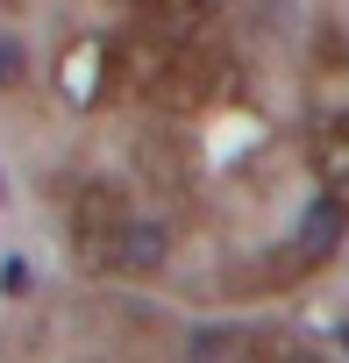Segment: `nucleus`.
<instances>
[{"label":"nucleus","instance_id":"nucleus-1","mask_svg":"<svg viewBox=\"0 0 349 363\" xmlns=\"http://www.w3.org/2000/svg\"><path fill=\"white\" fill-rule=\"evenodd\" d=\"M306 114L314 128H349V43H321L314 57V79H306Z\"/></svg>","mask_w":349,"mask_h":363},{"label":"nucleus","instance_id":"nucleus-2","mask_svg":"<svg viewBox=\"0 0 349 363\" xmlns=\"http://www.w3.org/2000/svg\"><path fill=\"white\" fill-rule=\"evenodd\" d=\"M342 235H349V200H342V193H321V200L299 214V235H292V242H299L306 264H321V257L342 250Z\"/></svg>","mask_w":349,"mask_h":363},{"label":"nucleus","instance_id":"nucleus-3","mask_svg":"<svg viewBox=\"0 0 349 363\" xmlns=\"http://www.w3.org/2000/svg\"><path fill=\"white\" fill-rule=\"evenodd\" d=\"M164 250H171L164 221H135V214H128V228H121V250H114V271H135V278H150V271L164 264Z\"/></svg>","mask_w":349,"mask_h":363},{"label":"nucleus","instance_id":"nucleus-4","mask_svg":"<svg viewBox=\"0 0 349 363\" xmlns=\"http://www.w3.org/2000/svg\"><path fill=\"white\" fill-rule=\"evenodd\" d=\"M314 178L321 193L349 200V128H314Z\"/></svg>","mask_w":349,"mask_h":363},{"label":"nucleus","instance_id":"nucleus-5","mask_svg":"<svg viewBox=\"0 0 349 363\" xmlns=\"http://www.w3.org/2000/svg\"><path fill=\"white\" fill-rule=\"evenodd\" d=\"M250 356V328H200L193 335V363H243Z\"/></svg>","mask_w":349,"mask_h":363},{"label":"nucleus","instance_id":"nucleus-6","mask_svg":"<svg viewBox=\"0 0 349 363\" xmlns=\"http://www.w3.org/2000/svg\"><path fill=\"white\" fill-rule=\"evenodd\" d=\"M0 86H22V43L0 36Z\"/></svg>","mask_w":349,"mask_h":363},{"label":"nucleus","instance_id":"nucleus-7","mask_svg":"<svg viewBox=\"0 0 349 363\" xmlns=\"http://www.w3.org/2000/svg\"><path fill=\"white\" fill-rule=\"evenodd\" d=\"M264 363H321V356H306V349H271Z\"/></svg>","mask_w":349,"mask_h":363},{"label":"nucleus","instance_id":"nucleus-8","mask_svg":"<svg viewBox=\"0 0 349 363\" xmlns=\"http://www.w3.org/2000/svg\"><path fill=\"white\" fill-rule=\"evenodd\" d=\"M0 193H8V186H0Z\"/></svg>","mask_w":349,"mask_h":363}]
</instances>
